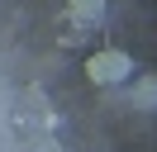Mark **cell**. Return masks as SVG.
I'll return each mask as SVG.
<instances>
[{"mask_svg": "<svg viewBox=\"0 0 157 152\" xmlns=\"http://www.w3.org/2000/svg\"><path fill=\"white\" fill-rule=\"evenodd\" d=\"M86 76L95 86H124L128 76H133V57L128 52H119V48H105V52H95L86 62Z\"/></svg>", "mask_w": 157, "mask_h": 152, "instance_id": "6da1fadb", "label": "cell"}, {"mask_svg": "<svg viewBox=\"0 0 157 152\" xmlns=\"http://www.w3.org/2000/svg\"><path fill=\"white\" fill-rule=\"evenodd\" d=\"M67 10L76 24H100L105 19V0H67Z\"/></svg>", "mask_w": 157, "mask_h": 152, "instance_id": "7a4b0ae2", "label": "cell"}]
</instances>
